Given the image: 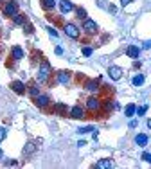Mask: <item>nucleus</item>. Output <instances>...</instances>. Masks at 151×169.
<instances>
[{
	"instance_id": "21",
	"label": "nucleus",
	"mask_w": 151,
	"mask_h": 169,
	"mask_svg": "<svg viewBox=\"0 0 151 169\" xmlns=\"http://www.w3.org/2000/svg\"><path fill=\"white\" fill-rule=\"evenodd\" d=\"M54 110H56V112H59V113H67V106H65V105H56Z\"/></svg>"
},
{
	"instance_id": "4",
	"label": "nucleus",
	"mask_w": 151,
	"mask_h": 169,
	"mask_svg": "<svg viewBox=\"0 0 151 169\" xmlns=\"http://www.w3.org/2000/svg\"><path fill=\"white\" fill-rule=\"evenodd\" d=\"M96 167L97 169H110V167H113V162L110 159H103V160H99L96 164Z\"/></svg>"
},
{
	"instance_id": "16",
	"label": "nucleus",
	"mask_w": 151,
	"mask_h": 169,
	"mask_svg": "<svg viewBox=\"0 0 151 169\" xmlns=\"http://www.w3.org/2000/svg\"><path fill=\"white\" fill-rule=\"evenodd\" d=\"M135 112H137V108H135V105H128V106H126V110H124V113H126L128 117L135 115Z\"/></svg>"
},
{
	"instance_id": "11",
	"label": "nucleus",
	"mask_w": 151,
	"mask_h": 169,
	"mask_svg": "<svg viewBox=\"0 0 151 169\" xmlns=\"http://www.w3.org/2000/svg\"><path fill=\"white\" fill-rule=\"evenodd\" d=\"M99 105H101V103H99V99H96V97H90V99L86 101V106H88L90 110H97Z\"/></svg>"
},
{
	"instance_id": "17",
	"label": "nucleus",
	"mask_w": 151,
	"mask_h": 169,
	"mask_svg": "<svg viewBox=\"0 0 151 169\" xmlns=\"http://www.w3.org/2000/svg\"><path fill=\"white\" fill-rule=\"evenodd\" d=\"M58 81H59V83H68V74H67V72H59V74H58Z\"/></svg>"
},
{
	"instance_id": "23",
	"label": "nucleus",
	"mask_w": 151,
	"mask_h": 169,
	"mask_svg": "<svg viewBox=\"0 0 151 169\" xmlns=\"http://www.w3.org/2000/svg\"><path fill=\"white\" fill-rule=\"evenodd\" d=\"M92 130H94L92 126H85V128H79L77 131H79V133H88V131H92Z\"/></svg>"
},
{
	"instance_id": "24",
	"label": "nucleus",
	"mask_w": 151,
	"mask_h": 169,
	"mask_svg": "<svg viewBox=\"0 0 151 169\" xmlns=\"http://www.w3.org/2000/svg\"><path fill=\"white\" fill-rule=\"evenodd\" d=\"M137 112H139V115H144V113L148 112V106H146V105H144V106H140V108L137 110Z\"/></svg>"
},
{
	"instance_id": "19",
	"label": "nucleus",
	"mask_w": 151,
	"mask_h": 169,
	"mask_svg": "<svg viewBox=\"0 0 151 169\" xmlns=\"http://www.w3.org/2000/svg\"><path fill=\"white\" fill-rule=\"evenodd\" d=\"M142 83H144V76H142V74H139V76H135V77H133V84H135V86H140Z\"/></svg>"
},
{
	"instance_id": "5",
	"label": "nucleus",
	"mask_w": 151,
	"mask_h": 169,
	"mask_svg": "<svg viewBox=\"0 0 151 169\" xmlns=\"http://www.w3.org/2000/svg\"><path fill=\"white\" fill-rule=\"evenodd\" d=\"M108 74H110V77L112 79H120V76H122V70L119 68V67H110V70H108Z\"/></svg>"
},
{
	"instance_id": "10",
	"label": "nucleus",
	"mask_w": 151,
	"mask_h": 169,
	"mask_svg": "<svg viewBox=\"0 0 151 169\" xmlns=\"http://www.w3.org/2000/svg\"><path fill=\"white\" fill-rule=\"evenodd\" d=\"M83 27H85L88 32H96V31H97V23H96L94 20H85Z\"/></svg>"
},
{
	"instance_id": "18",
	"label": "nucleus",
	"mask_w": 151,
	"mask_h": 169,
	"mask_svg": "<svg viewBox=\"0 0 151 169\" xmlns=\"http://www.w3.org/2000/svg\"><path fill=\"white\" fill-rule=\"evenodd\" d=\"M42 4H43V7H45V9H52L54 6H56V2H54V0H42Z\"/></svg>"
},
{
	"instance_id": "7",
	"label": "nucleus",
	"mask_w": 151,
	"mask_h": 169,
	"mask_svg": "<svg viewBox=\"0 0 151 169\" xmlns=\"http://www.w3.org/2000/svg\"><path fill=\"white\" fill-rule=\"evenodd\" d=\"M34 101H36V105H38V106H47V105H49V95L38 94L36 97H34Z\"/></svg>"
},
{
	"instance_id": "30",
	"label": "nucleus",
	"mask_w": 151,
	"mask_h": 169,
	"mask_svg": "<svg viewBox=\"0 0 151 169\" xmlns=\"http://www.w3.org/2000/svg\"><path fill=\"white\" fill-rule=\"evenodd\" d=\"M47 29H49V34H51V36H54V38H56V36H58V32L54 31L52 27H47Z\"/></svg>"
},
{
	"instance_id": "28",
	"label": "nucleus",
	"mask_w": 151,
	"mask_h": 169,
	"mask_svg": "<svg viewBox=\"0 0 151 169\" xmlns=\"http://www.w3.org/2000/svg\"><path fill=\"white\" fill-rule=\"evenodd\" d=\"M4 138H6V130H4V128H0V142H2Z\"/></svg>"
},
{
	"instance_id": "20",
	"label": "nucleus",
	"mask_w": 151,
	"mask_h": 169,
	"mask_svg": "<svg viewBox=\"0 0 151 169\" xmlns=\"http://www.w3.org/2000/svg\"><path fill=\"white\" fill-rule=\"evenodd\" d=\"M77 16L83 18V20H86V11L83 9V7H77Z\"/></svg>"
},
{
	"instance_id": "26",
	"label": "nucleus",
	"mask_w": 151,
	"mask_h": 169,
	"mask_svg": "<svg viewBox=\"0 0 151 169\" xmlns=\"http://www.w3.org/2000/svg\"><path fill=\"white\" fill-rule=\"evenodd\" d=\"M14 23H18V25H20V23H23V16L16 14V16H14Z\"/></svg>"
},
{
	"instance_id": "12",
	"label": "nucleus",
	"mask_w": 151,
	"mask_h": 169,
	"mask_svg": "<svg viewBox=\"0 0 151 169\" xmlns=\"http://www.w3.org/2000/svg\"><path fill=\"white\" fill-rule=\"evenodd\" d=\"M70 115L74 117V119H81V117H83V108H81V106H74V108L70 110Z\"/></svg>"
},
{
	"instance_id": "32",
	"label": "nucleus",
	"mask_w": 151,
	"mask_h": 169,
	"mask_svg": "<svg viewBox=\"0 0 151 169\" xmlns=\"http://www.w3.org/2000/svg\"><path fill=\"white\" fill-rule=\"evenodd\" d=\"M129 2H131V0H120V4H122V6H128Z\"/></svg>"
},
{
	"instance_id": "22",
	"label": "nucleus",
	"mask_w": 151,
	"mask_h": 169,
	"mask_svg": "<svg viewBox=\"0 0 151 169\" xmlns=\"http://www.w3.org/2000/svg\"><path fill=\"white\" fill-rule=\"evenodd\" d=\"M32 151H34V144H27V146H25V149H23V153H32Z\"/></svg>"
},
{
	"instance_id": "1",
	"label": "nucleus",
	"mask_w": 151,
	"mask_h": 169,
	"mask_svg": "<svg viewBox=\"0 0 151 169\" xmlns=\"http://www.w3.org/2000/svg\"><path fill=\"white\" fill-rule=\"evenodd\" d=\"M16 13H18L16 2H9V4L4 7V14H6V16H16Z\"/></svg>"
},
{
	"instance_id": "9",
	"label": "nucleus",
	"mask_w": 151,
	"mask_h": 169,
	"mask_svg": "<svg viewBox=\"0 0 151 169\" xmlns=\"http://www.w3.org/2000/svg\"><path fill=\"white\" fill-rule=\"evenodd\" d=\"M126 54H128L129 58H139L140 49H139V47H135V45H129L128 49H126Z\"/></svg>"
},
{
	"instance_id": "15",
	"label": "nucleus",
	"mask_w": 151,
	"mask_h": 169,
	"mask_svg": "<svg viewBox=\"0 0 151 169\" xmlns=\"http://www.w3.org/2000/svg\"><path fill=\"white\" fill-rule=\"evenodd\" d=\"M97 84H99V79H94V81H88V83H86V88H88L90 92H94V90H97V88H99Z\"/></svg>"
},
{
	"instance_id": "14",
	"label": "nucleus",
	"mask_w": 151,
	"mask_h": 169,
	"mask_svg": "<svg viewBox=\"0 0 151 169\" xmlns=\"http://www.w3.org/2000/svg\"><path fill=\"white\" fill-rule=\"evenodd\" d=\"M13 58L14 60H22L23 58V51H22L20 47H13Z\"/></svg>"
},
{
	"instance_id": "29",
	"label": "nucleus",
	"mask_w": 151,
	"mask_h": 169,
	"mask_svg": "<svg viewBox=\"0 0 151 169\" xmlns=\"http://www.w3.org/2000/svg\"><path fill=\"white\" fill-rule=\"evenodd\" d=\"M83 54H85V56H90V54H92V49H90V47H85V49H83Z\"/></svg>"
},
{
	"instance_id": "13",
	"label": "nucleus",
	"mask_w": 151,
	"mask_h": 169,
	"mask_svg": "<svg viewBox=\"0 0 151 169\" xmlns=\"http://www.w3.org/2000/svg\"><path fill=\"white\" fill-rule=\"evenodd\" d=\"M135 142H137L139 146H146V144H148V135H144V133L137 135V137H135Z\"/></svg>"
},
{
	"instance_id": "8",
	"label": "nucleus",
	"mask_w": 151,
	"mask_h": 169,
	"mask_svg": "<svg viewBox=\"0 0 151 169\" xmlns=\"http://www.w3.org/2000/svg\"><path fill=\"white\" fill-rule=\"evenodd\" d=\"M11 88H13L16 94H23V92H25V86H23L22 81H13V83H11Z\"/></svg>"
},
{
	"instance_id": "33",
	"label": "nucleus",
	"mask_w": 151,
	"mask_h": 169,
	"mask_svg": "<svg viewBox=\"0 0 151 169\" xmlns=\"http://www.w3.org/2000/svg\"><path fill=\"white\" fill-rule=\"evenodd\" d=\"M148 126H149V128H151V119H149V121H148Z\"/></svg>"
},
{
	"instance_id": "3",
	"label": "nucleus",
	"mask_w": 151,
	"mask_h": 169,
	"mask_svg": "<svg viewBox=\"0 0 151 169\" xmlns=\"http://www.w3.org/2000/svg\"><path fill=\"white\" fill-rule=\"evenodd\" d=\"M65 32H67V36H70V38H77V36H79V29L76 27L74 23H67Z\"/></svg>"
},
{
	"instance_id": "25",
	"label": "nucleus",
	"mask_w": 151,
	"mask_h": 169,
	"mask_svg": "<svg viewBox=\"0 0 151 169\" xmlns=\"http://www.w3.org/2000/svg\"><path fill=\"white\" fill-rule=\"evenodd\" d=\"M29 94H31V95H32V97H36V95L40 94V92H38V88H36V86H32L31 90H29Z\"/></svg>"
},
{
	"instance_id": "31",
	"label": "nucleus",
	"mask_w": 151,
	"mask_h": 169,
	"mask_svg": "<svg viewBox=\"0 0 151 169\" xmlns=\"http://www.w3.org/2000/svg\"><path fill=\"white\" fill-rule=\"evenodd\" d=\"M144 49H151V40H149V42H146V43H144Z\"/></svg>"
},
{
	"instance_id": "2",
	"label": "nucleus",
	"mask_w": 151,
	"mask_h": 169,
	"mask_svg": "<svg viewBox=\"0 0 151 169\" xmlns=\"http://www.w3.org/2000/svg\"><path fill=\"white\" fill-rule=\"evenodd\" d=\"M49 72H51V65H49V63H42L40 72H38V79H40V81H45V79H47V76H49Z\"/></svg>"
},
{
	"instance_id": "35",
	"label": "nucleus",
	"mask_w": 151,
	"mask_h": 169,
	"mask_svg": "<svg viewBox=\"0 0 151 169\" xmlns=\"http://www.w3.org/2000/svg\"><path fill=\"white\" fill-rule=\"evenodd\" d=\"M0 2H2V0H0Z\"/></svg>"
},
{
	"instance_id": "34",
	"label": "nucleus",
	"mask_w": 151,
	"mask_h": 169,
	"mask_svg": "<svg viewBox=\"0 0 151 169\" xmlns=\"http://www.w3.org/2000/svg\"><path fill=\"white\" fill-rule=\"evenodd\" d=\"M0 157H2V149H0Z\"/></svg>"
},
{
	"instance_id": "27",
	"label": "nucleus",
	"mask_w": 151,
	"mask_h": 169,
	"mask_svg": "<svg viewBox=\"0 0 151 169\" xmlns=\"http://www.w3.org/2000/svg\"><path fill=\"white\" fill-rule=\"evenodd\" d=\"M142 159L146 160V162H149V164H151V153H142Z\"/></svg>"
},
{
	"instance_id": "6",
	"label": "nucleus",
	"mask_w": 151,
	"mask_h": 169,
	"mask_svg": "<svg viewBox=\"0 0 151 169\" xmlns=\"http://www.w3.org/2000/svg\"><path fill=\"white\" fill-rule=\"evenodd\" d=\"M72 2L70 0H61L59 2V9H61V13H68V11H72Z\"/></svg>"
}]
</instances>
